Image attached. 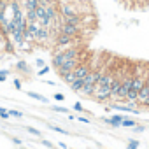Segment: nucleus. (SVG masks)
Segmentation results:
<instances>
[{
  "label": "nucleus",
  "instance_id": "obj_1",
  "mask_svg": "<svg viewBox=\"0 0 149 149\" xmlns=\"http://www.w3.org/2000/svg\"><path fill=\"white\" fill-rule=\"evenodd\" d=\"M81 56V47L79 46H72L68 49H63V51H53V56H51V67L56 70L60 68L65 61L72 60V58H77Z\"/></svg>",
  "mask_w": 149,
  "mask_h": 149
},
{
  "label": "nucleus",
  "instance_id": "obj_2",
  "mask_svg": "<svg viewBox=\"0 0 149 149\" xmlns=\"http://www.w3.org/2000/svg\"><path fill=\"white\" fill-rule=\"evenodd\" d=\"M91 68H93V67H91V63L84 60V61H81L76 68H74L70 74H67L65 77H61V81H63L65 84H68V86H70L74 81H77V79H84L88 74L91 72Z\"/></svg>",
  "mask_w": 149,
  "mask_h": 149
},
{
  "label": "nucleus",
  "instance_id": "obj_3",
  "mask_svg": "<svg viewBox=\"0 0 149 149\" xmlns=\"http://www.w3.org/2000/svg\"><path fill=\"white\" fill-rule=\"evenodd\" d=\"M77 39L79 37H70V35H65V33H58L54 37V51H63V49H68L72 46H76L77 44Z\"/></svg>",
  "mask_w": 149,
  "mask_h": 149
},
{
  "label": "nucleus",
  "instance_id": "obj_4",
  "mask_svg": "<svg viewBox=\"0 0 149 149\" xmlns=\"http://www.w3.org/2000/svg\"><path fill=\"white\" fill-rule=\"evenodd\" d=\"M132 83H133V72H126L123 74V81H121V90H119V97H118V102H125L126 100V95L132 88Z\"/></svg>",
  "mask_w": 149,
  "mask_h": 149
},
{
  "label": "nucleus",
  "instance_id": "obj_5",
  "mask_svg": "<svg viewBox=\"0 0 149 149\" xmlns=\"http://www.w3.org/2000/svg\"><path fill=\"white\" fill-rule=\"evenodd\" d=\"M81 61H84V60H83L81 56H77V58H72V60L65 61V63H63V65H61L60 68H56V74H58L60 77H65L67 74H70V72H72L74 68H76V67H77V65H79Z\"/></svg>",
  "mask_w": 149,
  "mask_h": 149
},
{
  "label": "nucleus",
  "instance_id": "obj_6",
  "mask_svg": "<svg viewBox=\"0 0 149 149\" xmlns=\"http://www.w3.org/2000/svg\"><path fill=\"white\" fill-rule=\"evenodd\" d=\"M109 107H111V111H116V112H121V114H140V111H139L137 107H130V105H126V104H118V102H114V104H111Z\"/></svg>",
  "mask_w": 149,
  "mask_h": 149
},
{
  "label": "nucleus",
  "instance_id": "obj_7",
  "mask_svg": "<svg viewBox=\"0 0 149 149\" xmlns=\"http://www.w3.org/2000/svg\"><path fill=\"white\" fill-rule=\"evenodd\" d=\"M60 32H61V33H65V35H70V37H79V35H81V26H79V25L61 23Z\"/></svg>",
  "mask_w": 149,
  "mask_h": 149
},
{
  "label": "nucleus",
  "instance_id": "obj_8",
  "mask_svg": "<svg viewBox=\"0 0 149 149\" xmlns=\"http://www.w3.org/2000/svg\"><path fill=\"white\" fill-rule=\"evenodd\" d=\"M93 98L97 102H105L111 98V88L109 86H104V88H95L93 91Z\"/></svg>",
  "mask_w": 149,
  "mask_h": 149
},
{
  "label": "nucleus",
  "instance_id": "obj_9",
  "mask_svg": "<svg viewBox=\"0 0 149 149\" xmlns=\"http://www.w3.org/2000/svg\"><path fill=\"white\" fill-rule=\"evenodd\" d=\"M49 40H51V30L42 26V28L39 30V35H37L35 42H37V44H47Z\"/></svg>",
  "mask_w": 149,
  "mask_h": 149
},
{
  "label": "nucleus",
  "instance_id": "obj_10",
  "mask_svg": "<svg viewBox=\"0 0 149 149\" xmlns=\"http://www.w3.org/2000/svg\"><path fill=\"white\" fill-rule=\"evenodd\" d=\"M147 98H149V84H147V81H146V84H144V86H142V90L139 91V98H137V104H140V105H146Z\"/></svg>",
  "mask_w": 149,
  "mask_h": 149
},
{
  "label": "nucleus",
  "instance_id": "obj_11",
  "mask_svg": "<svg viewBox=\"0 0 149 149\" xmlns=\"http://www.w3.org/2000/svg\"><path fill=\"white\" fill-rule=\"evenodd\" d=\"M21 4H23L25 11H35L40 2H39V0H21Z\"/></svg>",
  "mask_w": 149,
  "mask_h": 149
},
{
  "label": "nucleus",
  "instance_id": "obj_12",
  "mask_svg": "<svg viewBox=\"0 0 149 149\" xmlns=\"http://www.w3.org/2000/svg\"><path fill=\"white\" fill-rule=\"evenodd\" d=\"M26 95H28L30 98H33V100L40 102V104H47V98H46L44 95H40V93H35V91H26Z\"/></svg>",
  "mask_w": 149,
  "mask_h": 149
},
{
  "label": "nucleus",
  "instance_id": "obj_13",
  "mask_svg": "<svg viewBox=\"0 0 149 149\" xmlns=\"http://www.w3.org/2000/svg\"><path fill=\"white\" fill-rule=\"evenodd\" d=\"M16 70L25 72V74H30V72H32V70H30V67H28V63H26L25 60H19V61L16 63Z\"/></svg>",
  "mask_w": 149,
  "mask_h": 149
},
{
  "label": "nucleus",
  "instance_id": "obj_14",
  "mask_svg": "<svg viewBox=\"0 0 149 149\" xmlns=\"http://www.w3.org/2000/svg\"><path fill=\"white\" fill-rule=\"evenodd\" d=\"M83 86H84V79H77V81H74V83L70 84V90L76 91V93H79V91L83 90Z\"/></svg>",
  "mask_w": 149,
  "mask_h": 149
},
{
  "label": "nucleus",
  "instance_id": "obj_15",
  "mask_svg": "<svg viewBox=\"0 0 149 149\" xmlns=\"http://www.w3.org/2000/svg\"><path fill=\"white\" fill-rule=\"evenodd\" d=\"M135 125H137L135 119H132V118H125L123 123H121V128H133Z\"/></svg>",
  "mask_w": 149,
  "mask_h": 149
},
{
  "label": "nucleus",
  "instance_id": "obj_16",
  "mask_svg": "<svg viewBox=\"0 0 149 149\" xmlns=\"http://www.w3.org/2000/svg\"><path fill=\"white\" fill-rule=\"evenodd\" d=\"M51 111H53V112H60V114H70V111H68L67 107H61V105H53Z\"/></svg>",
  "mask_w": 149,
  "mask_h": 149
},
{
  "label": "nucleus",
  "instance_id": "obj_17",
  "mask_svg": "<svg viewBox=\"0 0 149 149\" xmlns=\"http://www.w3.org/2000/svg\"><path fill=\"white\" fill-rule=\"evenodd\" d=\"M49 130H54V132H58V133H61V135H68V133H70L68 130L60 128V126H54V125H49Z\"/></svg>",
  "mask_w": 149,
  "mask_h": 149
},
{
  "label": "nucleus",
  "instance_id": "obj_18",
  "mask_svg": "<svg viewBox=\"0 0 149 149\" xmlns=\"http://www.w3.org/2000/svg\"><path fill=\"white\" fill-rule=\"evenodd\" d=\"M139 144H140V142H139L137 139H130V140H128L126 149H139Z\"/></svg>",
  "mask_w": 149,
  "mask_h": 149
},
{
  "label": "nucleus",
  "instance_id": "obj_19",
  "mask_svg": "<svg viewBox=\"0 0 149 149\" xmlns=\"http://www.w3.org/2000/svg\"><path fill=\"white\" fill-rule=\"evenodd\" d=\"M49 70H51V67H47V65H44L42 68H39V70H37V76H39V77H42V76H46V74H47Z\"/></svg>",
  "mask_w": 149,
  "mask_h": 149
},
{
  "label": "nucleus",
  "instance_id": "obj_20",
  "mask_svg": "<svg viewBox=\"0 0 149 149\" xmlns=\"http://www.w3.org/2000/svg\"><path fill=\"white\" fill-rule=\"evenodd\" d=\"M7 112H9V116H14V118H23V112H19V111H14V109H7Z\"/></svg>",
  "mask_w": 149,
  "mask_h": 149
},
{
  "label": "nucleus",
  "instance_id": "obj_21",
  "mask_svg": "<svg viewBox=\"0 0 149 149\" xmlns=\"http://www.w3.org/2000/svg\"><path fill=\"white\" fill-rule=\"evenodd\" d=\"M0 118H2V119H9V118H11L6 107H0Z\"/></svg>",
  "mask_w": 149,
  "mask_h": 149
},
{
  "label": "nucleus",
  "instance_id": "obj_22",
  "mask_svg": "<svg viewBox=\"0 0 149 149\" xmlns=\"http://www.w3.org/2000/svg\"><path fill=\"white\" fill-rule=\"evenodd\" d=\"M42 6H58V0H39Z\"/></svg>",
  "mask_w": 149,
  "mask_h": 149
},
{
  "label": "nucleus",
  "instance_id": "obj_23",
  "mask_svg": "<svg viewBox=\"0 0 149 149\" xmlns=\"http://www.w3.org/2000/svg\"><path fill=\"white\" fill-rule=\"evenodd\" d=\"M25 130H28V133H32V135H37V137H40V132H39L37 128H33V126H26Z\"/></svg>",
  "mask_w": 149,
  "mask_h": 149
},
{
  "label": "nucleus",
  "instance_id": "obj_24",
  "mask_svg": "<svg viewBox=\"0 0 149 149\" xmlns=\"http://www.w3.org/2000/svg\"><path fill=\"white\" fill-rule=\"evenodd\" d=\"M9 76V70H0V83H4Z\"/></svg>",
  "mask_w": 149,
  "mask_h": 149
},
{
  "label": "nucleus",
  "instance_id": "obj_25",
  "mask_svg": "<svg viewBox=\"0 0 149 149\" xmlns=\"http://www.w3.org/2000/svg\"><path fill=\"white\" fill-rule=\"evenodd\" d=\"M132 130H133L135 133H142V132L146 130V126H144V125H135V126H133Z\"/></svg>",
  "mask_w": 149,
  "mask_h": 149
},
{
  "label": "nucleus",
  "instance_id": "obj_26",
  "mask_svg": "<svg viewBox=\"0 0 149 149\" xmlns=\"http://www.w3.org/2000/svg\"><path fill=\"white\" fill-rule=\"evenodd\" d=\"M40 144H42V146H44V147H49V149H53V147H54V144H53V142H51V140H46V139H44V140H42V142H40Z\"/></svg>",
  "mask_w": 149,
  "mask_h": 149
},
{
  "label": "nucleus",
  "instance_id": "obj_27",
  "mask_svg": "<svg viewBox=\"0 0 149 149\" xmlns=\"http://www.w3.org/2000/svg\"><path fill=\"white\" fill-rule=\"evenodd\" d=\"M44 65H46V63H44L42 58H37V60H35V67H37V68H42Z\"/></svg>",
  "mask_w": 149,
  "mask_h": 149
},
{
  "label": "nucleus",
  "instance_id": "obj_28",
  "mask_svg": "<svg viewBox=\"0 0 149 149\" xmlns=\"http://www.w3.org/2000/svg\"><path fill=\"white\" fill-rule=\"evenodd\" d=\"M54 100L56 102H63L65 100V95L63 93H54Z\"/></svg>",
  "mask_w": 149,
  "mask_h": 149
},
{
  "label": "nucleus",
  "instance_id": "obj_29",
  "mask_svg": "<svg viewBox=\"0 0 149 149\" xmlns=\"http://www.w3.org/2000/svg\"><path fill=\"white\" fill-rule=\"evenodd\" d=\"M74 111H79V112L84 111V109H83V104H81V102H76V104H74Z\"/></svg>",
  "mask_w": 149,
  "mask_h": 149
},
{
  "label": "nucleus",
  "instance_id": "obj_30",
  "mask_svg": "<svg viewBox=\"0 0 149 149\" xmlns=\"http://www.w3.org/2000/svg\"><path fill=\"white\" fill-rule=\"evenodd\" d=\"M77 119H79L81 123H86V125H90V123H91V119H88V118H84V116H77Z\"/></svg>",
  "mask_w": 149,
  "mask_h": 149
},
{
  "label": "nucleus",
  "instance_id": "obj_31",
  "mask_svg": "<svg viewBox=\"0 0 149 149\" xmlns=\"http://www.w3.org/2000/svg\"><path fill=\"white\" fill-rule=\"evenodd\" d=\"M14 88H16V90H23V88H21V81H19V79H14Z\"/></svg>",
  "mask_w": 149,
  "mask_h": 149
},
{
  "label": "nucleus",
  "instance_id": "obj_32",
  "mask_svg": "<svg viewBox=\"0 0 149 149\" xmlns=\"http://www.w3.org/2000/svg\"><path fill=\"white\" fill-rule=\"evenodd\" d=\"M13 142H14V144H23L21 139H18V137H13Z\"/></svg>",
  "mask_w": 149,
  "mask_h": 149
},
{
  "label": "nucleus",
  "instance_id": "obj_33",
  "mask_svg": "<svg viewBox=\"0 0 149 149\" xmlns=\"http://www.w3.org/2000/svg\"><path fill=\"white\" fill-rule=\"evenodd\" d=\"M58 146H60V147H61V149H68V147H67V144H65V142H58Z\"/></svg>",
  "mask_w": 149,
  "mask_h": 149
},
{
  "label": "nucleus",
  "instance_id": "obj_34",
  "mask_svg": "<svg viewBox=\"0 0 149 149\" xmlns=\"http://www.w3.org/2000/svg\"><path fill=\"white\" fill-rule=\"evenodd\" d=\"M102 149H109V147H102Z\"/></svg>",
  "mask_w": 149,
  "mask_h": 149
},
{
  "label": "nucleus",
  "instance_id": "obj_35",
  "mask_svg": "<svg viewBox=\"0 0 149 149\" xmlns=\"http://www.w3.org/2000/svg\"><path fill=\"white\" fill-rule=\"evenodd\" d=\"M23 149H26V147H23Z\"/></svg>",
  "mask_w": 149,
  "mask_h": 149
},
{
  "label": "nucleus",
  "instance_id": "obj_36",
  "mask_svg": "<svg viewBox=\"0 0 149 149\" xmlns=\"http://www.w3.org/2000/svg\"><path fill=\"white\" fill-rule=\"evenodd\" d=\"M68 149H70V147H68Z\"/></svg>",
  "mask_w": 149,
  "mask_h": 149
}]
</instances>
